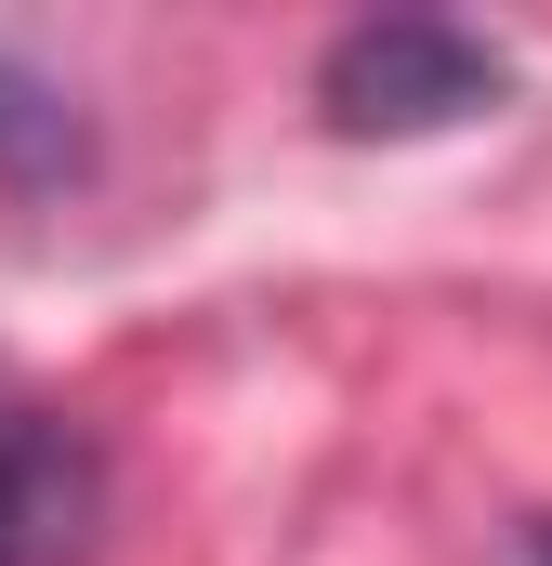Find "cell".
Instances as JSON below:
<instances>
[{
	"mask_svg": "<svg viewBox=\"0 0 552 566\" xmlns=\"http://www.w3.org/2000/svg\"><path fill=\"white\" fill-rule=\"evenodd\" d=\"M79 158H93L79 106H66L40 66H13V53H0V185H66Z\"/></svg>",
	"mask_w": 552,
	"mask_h": 566,
	"instance_id": "3",
	"label": "cell"
},
{
	"mask_svg": "<svg viewBox=\"0 0 552 566\" xmlns=\"http://www.w3.org/2000/svg\"><path fill=\"white\" fill-rule=\"evenodd\" d=\"M540 566H552V541H540Z\"/></svg>",
	"mask_w": 552,
	"mask_h": 566,
	"instance_id": "4",
	"label": "cell"
},
{
	"mask_svg": "<svg viewBox=\"0 0 552 566\" xmlns=\"http://www.w3.org/2000/svg\"><path fill=\"white\" fill-rule=\"evenodd\" d=\"M513 93V53L487 27H447V13H369L316 53V119L342 145H421L460 133Z\"/></svg>",
	"mask_w": 552,
	"mask_h": 566,
	"instance_id": "1",
	"label": "cell"
},
{
	"mask_svg": "<svg viewBox=\"0 0 552 566\" xmlns=\"http://www.w3.org/2000/svg\"><path fill=\"white\" fill-rule=\"evenodd\" d=\"M106 514V448L53 409H0V566H79Z\"/></svg>",
	"mask_w": 552,
	"mask_h": 566,
	"instance_id": "2",
	"label": "cell"
}]
</instances>
